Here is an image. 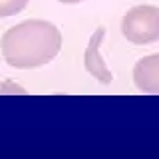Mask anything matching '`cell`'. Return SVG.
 I'll use <instances>...</instances> for the list:
<instances>
[{"label":"cell","instance_id":"obj_1","mask_svg":"<svg viewBox=\"0 0 159 159\" xmlns=\"http://www.w3.org/2000/svg\"><path fill=\"white\" fill-rule=\"evenodd\" d=\"M8 66L32 70L46 66L62 48V34L48 20H24L8 28L0 42Z\"/></svg>","mask_w":159,"mask_h":159},{"label":"cell","instance_id":"obj_2","mask_svg":"<svg viewBox=\"0 0 159 159\" xmlns=\"http://www.w3.org/2000/svg\"><path fill=\"white\" fill-rule=\"evenodd\" d=\"M121 34L131 44L143 46L159 40V8L139 4L125 12L121 20Z\"/></svg>","mask_w":159,"mask_h":159},{"label":"cell","instance_id":"obj_3","mask_svg":"<svg viewBox=\"0 0 159 159\" xmlns=\"http://www.w3.org/2000/svg\"><path fill=\"white\" fill-rule=\"evenodd\" d=\"M103 38H106V28L99 26L96 32L92 34V38H89V42H88L86 54H84V66H86V70L98 80V82H102V84L107 86V84H111L113 76H111V70H109L106 66V62H103L102 54H99Z\"/></svg>","mask_w":159,"mask_h":159},{"label":"cell","instance_id":"obj_4","mask_svg":"<svg viewBox=\"0 0 159 159\" xmlns=\"http://www.w3.org/2000/svg\"><path fill=\"white\" fill-rule=\"evenodd\" d=\"M133 82L143 93L159 96V54L141 58L133 68Z\"/></svg>","mask_w":159,"mask_h":159},{"label":"cell","instance_id":"obj_5","mask_svg":"<svg viewBox=\"0 0 159 159\" xmlns=\"http://www.w3.org/2000/svg\"><path fill=\"white\" fill-rule=\"evenodd\" d=\"M28 6V0H0V18H8L22 12Z\"/></svg>","mask_w":159,"mask_h":159},{"label":"cell","instance_id":"obj_6","mask_svg":"<svg viewBox=\"0 0 159 159\" xmlns=\"http://www.w3.org/2000/svg\"><path fill=\"white\" fill-rule=\"evenodd\" d=\"M6 93H10V96H26V89L20 88L18 84H14L12 80H6V82L0 84V96H6Z\"/></svg>","mask_w":159,"mask_h":159},{"label":"cell","instance_id":"obj_7","mask_svg":"<svg viewBox=\"0 0 159 159\" xmlns=\"http://www.w3.org/2000/svg\"><path fill=\"white\" fill-rule=\"evenodd\" d=\"M58 2H62V4H80V2H84V0H58Z\"/></svg>","mask_w":159,"mask_h":159}]
</instances>
